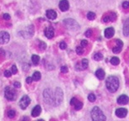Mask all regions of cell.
Masks as SVG:
<instances>
[{"instance_id": "cell-26", "label": "cell", "mask_w": 129, "mask_h": 121, "mask_svg": "<svg viewBox=\"0 0 129 121\" xmlns=\"http://www.w3.org/2000/svg\"><path fill=\"white\" fill-rule=\"evenodd\" d=\"M15 114H16V113H15V111L13 110V109H9L7 113V115L9 119H14L15 117Z\"/></svg>"}, {"instance_id": "cell-17", "label": "cell", "mask_w": 129, "mask_h": 121, "mask_svg": "<svg viewBox=\"0 0 129 121\" xmlns=\"http://www.w3.org/2000/svg\"><path fill=\"white\" fill-rule=\"evenodd\" d=\"M116 42H117V45L115 47H113L112 51L114 53H119L121 50V49H122L123 43L121 40H116Z\"/></svg>"}, {"instance_id": "cell-25", "label": "cell", "mask_w": 129, "mask_h": 121, "mask_svg": "<svg viewBox=\"0 0 129 121\" xmlns=\"http://www.w3.org/2000/svg\"><path fill=\"white\" fill-rule=\"evenodd\" d=\"M111 63L114 66H117L119 65V63H120V59H119L118 57H112L111 59Z\"/></svg>"}, {"instance_id": "cell-35", "label": "cell", "mask_w": 129, "mask_h": 121, "mask_svg": "<svg viewBox=\"0 0 129 121\" xmlns=\"http://www.w3.org/2000/svg\"><path fill=\"white\" fill-rule=\"evenodd\" d=\"M4 77H11V75H12V72H11L10 71H8V70H6V71H4Z\"/></svg>"}, {"instance_id": "cell-1", "label": "cell", "mask_w": 129, "mask_h": 121, "mask_svg": "<svg viewBox=\"0 0 129 121\" xmlns=\"http://www.w3.org/2000/svg\"><path fill=\"white\" fill-rule=\"evenodd\" d=\"M106 88L110 92H117L119 88V79L115 76H110L107 77L106 82Z\"/></svg>"}, {"instance_id": "cell-18", "label": "cell", "mask_w": 129, "mask_h": 121, "mask_svg": "<svg viewBox=\"0 0 129 121\" xmlns=\"http://www.w3.org/2000/svg\"><path fill=\"white\" fill-rule=\"evenodd\" d=\"M46 14H47V17L49 20H53L57 18V13H56V11L53 10V9H48V10L47 11V13H46Z\"/></svg>"}, {"instance_id": "cell-33", "label": "cell", "mask_w": 129, "mask_h": 121, "mask_svg": "<svg viewBox=\"0 0 129 121\" xmlns=\"http://www.w3.org/2000/svg\"><path fill=\"white\" fill-rule=\"evenodd\" d=\"M59 47H60L61 49H62V50H64V49L67 48V44H66L64 41H62V42H61L60 44H59Z\"/></svg>"}, {"instance_id": "cell-41", "label": "cell", "mask_w": 129, "mask_h": 121, "mask_svg": "<svg viewBox=\"0 0 129 121\" xmlns=\"http://www.w3.org/2000/svg\"><path fill=\"white\" fill-rule=\"evenodd\" d=\"M32 81H33V78H32V77H28L27 78H26V82H27L28 84L31 83V82H32Z\"/></svg>"}, {"instance_id": "cell-11", "label": "cell", "mask_w": 129, "mask_h": 121, "mask_svg": "<svg viewBox=\"0 0 129 121\" xmlns=\"http://www.w3.org/2000/svg\"><path fill=\"white\" fill-rule=\"evenodd\" d=\"M9 40V34L8 32L2 31L0 32V44L4 45L7 44Z\"/></svg>"}, {"instance_id": "cell-34", "label": "cell", "mask_w": 129, "mask_h": 121, "mask_svg": "<svg viewBox=\"0 0 129 121\" xmlns=\"http://www.w3.org/2000/svg\"><path fill=\"white\" fill-rule=\"evenodd\" d=\"M61 71H62V73H67L68 71V67H66V66H62V67H61Z\"/></svg>"}, {"instance_id": "cell-21", "label": "cell", "mask_w": 129, "mask_h": 121, "mask_svg": "<svg viewBox=\"0 0 129 121\" xmlns=\"http://www.w3.org/2000/svg\"><path fill=\"white\" fill-rule=\"evenodd\" d=\"M41 112V108L40 105H36L31 111V115L33 117H37L39 116V114Z\"/></svg>"}, {"instance_id": "cell-14", "label": "cell", "mask_w": 129, "mask_h": 121, "mask_svg": "<svg viewBox=\"0 0 129 121\" xmlns=\"http://www.w3.org/2000/svg\"><path fill=\"white\" fill-rule=\"evenodd\" d=\"M115 20H116L115 13H109V14H106L105 16L103 17V22L104 23H108L110 21H114Z\"/></svg>"}, {"instance_id": "cell-28", "label": "cell", "mask_w": 129, "mask_h": 121, "mask_svg": "<svg viewBox=\"0 0 129 121\" xmlns=\"http://www.w3.org/2000/svg\"><path fill=\"white\" fill-rule=\"evenodd\" d=\"M87 19L90 20H93L95 19V14L93 12H89L88 14H87Z\"/></svg>"}, {"instance_id": "cell-43", "label": "cell", "mask_w": 129, "mask_h": 121, "mask_svg": "<svg viewBox=\"0 0 129 121\" xmlns=\"http://www.w3.org/2000/svg\"><path fill=\"white\" fill-rule=\"evenodd\" d=\"M37 121H44L43 120H37Z\"/></svg>"}, {"instance_id": "cell-40", "label": "cell", "mask_w": 129, "mask_h": 121, "mask_svg": "<svg viewBox=\"0 0 129 121\" xmlns=\"http://www.w3.org/2000/svg\"><path fill=\"white\" fill-rule=\"evenodd\" d=\"M14 87L16 88H20V87H21V84H20V82H15L14 83Z\"/></svg>"}, {"instance_id": "cell-5", "label": "cell", "mask_w": 129, "mask_h": 121, "mask_svg": "<svg viewBox=\"0 0 129 121\" xmlns=\"http://www.w3.org/2000/svg\"><path fill=\"white\" fill-rule=\"evenodd\" d=\"M4 96L9 101H14L17 97V92L14 88L11 87H6L4 89Z\"/></svg>"}, {"instance_id": "cell-23", "label": "cell", "mask_w": 129, "mask_h": 121, "mask_svg": "<svg viewBox=\"0 0 129 121\" xmlns=\"http://www.w3.org/2000/svg\"><path fill=\"white\" fill-rule=\"evenodd\" d=\"M31 61L35 66L38 65L40 62V56H37V55H33V56H31Z\"/></svg>"}, {"instance_id": "cell-22", "label": "cell", "mask_w": 129, "mask_h": 121, "mask_svg": "<svg viewBox=\"0 0 129 121\" xmlns=\"http://www.w3.org/2000/svg\"><path fill=\"white\" fill-rule=\"evenodd\" d=\"M105 71H104L103 69H98L97 71H95V76L97 77L98 79H100V80H103L104 78H105Z\"/></svg>"}, {"instance_id": "cell-20", "label": "cell", "mask_w": 129, "mask_h": 121, "mask_svg": "<svg viewBox=\"0 0 129 121\" xmlns=\"http://www.w3.org/2000/svg\"><path fill=\"white\" fill-rule=\"evenodd\" d=\"M123 34L125 36H129V18L124 22V24H123Z\"/></svg>"}, {"instance_id": "cell-7", "label": "cell", "mask_w": 129, "mask_h": 121, "mask_svg": "<svg viewBox=\"0 0 129 121\" xmlns=\"http://www.w3.org/2000/svg\"><path fill=\"white\" fill-rule=\"evenodd\" d=\"M20 35H22L24 38H30V37L33 36V35H34V26L33 25L28 26L25 30L20 31Z\"/></svg>"}, {"instance_id": "cell-19", "label": "cell", "mask_w": 129, "mask_h": 121, "mask_svg": "<svg viewBox=\"0 0 129 121\" xmlns=\"http://www.w3.org/2000/svg\"><path fill=\"white\" fill-rule=\"evenodd\" d=\"M114 33H115V30L112 27H109L105 30V36L108 39L112 37L114 35Z\"/></svg>"}, {"instance_id": "cell-39", "label": "cell", "mask_w": 129, "mask_h": 121, "mask_svg": "<svg viewBox=\"0 0 129 121\" xmlns=\"http://www.w3.org/2000/svg\"><path fill=\"white\" fill-rule=\"evenodd\" d=\"M3 20H10V15H9V14H3Z\"/></svg>"}, {"instance_id": "cell-2", "label": "cell", "mask_w": 129, "mask_h": 121, "mask_svg": "<svg viewBox=\"0 0 129 121\" xmlns=\"http://www.w3.org/2000/svg\"><path fill=\"white\" fill-rule=\"evenodd\" d=\"M92 121H106V118L102 110L97 106L94 107L90 111Z\"/></svg>"}, {"instance_id": "cell-10", "label": "cell", "mask_w": 129, "mask_h": 121, "mask_svg": "<svg viewBox=\"0 0 129 121\" xmlns=\"http://www.w3.org/2000/svg\"><path fill=\"white\" fill-rule=\"evenodd\" d=\"M88 65H89V61L87 59H83L81 60L80 63H77L75 66L76 67V70L77 71H83V70H85L87 67H88Z\"/></svg>"}, {"instance_id": "cell-24", "label": "cell", "mask_w": 129, "mask_h": 121, "mask_svg": "<svg viewBox=\"0 0 129 121\" xmlns=\"http://www.w3.org/2000/svg\"><path fill=\"white\" fill-rule=\"evenodd\" d=\"M41 77V75L39 71H35L34 72L33 76H32V78H33V81H39Z\"/></svg>"}, {"instance_id": "cell-30", "label": "cell", "mask_w": 129, "mask_h": 121, "mask_svg": "<svg viewBox=\"0 0 129 121\" xmlns=\"http://www.w3.org/2000/svg\"><path fill=\"white\" fill-rule=\"evenodd\" d=\"M88 99H89V101L90 102H94L95 101V99H96V97H95V95H94V93H90V94H89V96H88Z\"/></svg>"}, {"instance_id": "cell-9", "label": "cell", "mask_w": 129, "mask_h": 121, "mask_svg": "<svg viewBox=\"0 0 129 121\" xmlns=\"http://www.w3.org/2000/svg\"><path fill=\"white\" fill-rule=\"evenodd\" d=\"M70 104L73 106L75 109V110H80L83 108V103L77 99L76 98H73L70 100Z\"/></svg>"}, {"instance_id": "cell-36", "label": "cell", "mask_w": 129, "mask_h": 121, "mask_svg": "<svg viewBox=\"0 0 129 121\" xmlns=\"http://www.w3.org/2000/svg\"><path fill=\"white\" fill-rule=\"evenodd\" d=\"M122 7L124 8V9H129V1L123 2V3H122Z\"/></svg>"}, {"instance_id": "cell-27", "label": "cell", "mask_w": 129, "mask_h": 121, "mask_svg": "<svg viewBox=\"0 0 129 121\" xmlns=\"http://www.w3.org/2000/svg\"><path fill=\"white\" fill-rule=\"evenodd\" d=\"M102 58H103V55L100 52H97L94 55V59L95 60H100Z\"/></svg>"}, {"instance_id": "cell-38", "label": "cell", "mask_w": 129, "mask_h": 121, "mask_svg": "<svg viewBox=\"0 0 129 121\" xmlns=\"http://www.w3.org/2000/svg\"><path fill=\"white\" fill-rule=\"evenodd\" d=\"M84 35H85V36H86V37H90L91 35H92V30H88L86 32H85Z\"/></svg>"}, {"instance_id": "cell-29", "label": "cell", "mask_w": 129, "mask_h": 121, "mask_svg": "<svg viewBox=\"0 0 129 121\" xmlns=\"http://www.w3.org/2000/svg\"><path fill=\"white\" fill-rule=\"evenodd\" d=\"M39 48L41 50H46V48H47V44L44 43L43 41H39Z\"/></svg>"}, {"instance_id": "cell-12", "label": "cell", "mask_w": 129, "mask_h": 121, "mask_svg": "<svg viewBox=\"0 0 129 121\" xmlns=\"http://www.w3.org/2000/svg\"><path fill=\"white\" fill-rule=\"evenodd\" d=\"M128 114V110L124 108H120L116 110V115L118 118H125Z\"/></svg>"}, {"instance_id": "cell-3", "label": "cell", "mask_w": 129, "mask_h": 121, "mask_svg": "<svg viewBox=\"0 0 129 121\" xmlns=\"http://www.w3.org/2000/svg\"><path fill=\"white\" fill-rule=\"evenodd\" d=\"M43 98L45 102L49 105L56 106V102H55V93L51 88H47L43 91Z\"/></svg>"}, {"instance_id": "cell-13", "label": "cell", "mask_w": 129, "mask_h": 121, "mask_svg": "<svg viewBox=\"0 0 129 121\" xmlns=\"http://www.w3.org/2000/svg\"><path fill=\"white\" fill-rule=\"evenodd\" d=\"M44 34H45V36L48 39H52V38L54 36V29L51 26H48L44 30Z\"/></svg>"}, {"instance_id": "cell-31", "label": "cell", "mask_w": 129, "mask_h": 121, "mask_svg": "<svg viewBox=\"0 0 129 121\" xmlns=\"http://www.w3.org/2000/svg\"><path fill=\"white\" fill-rule=\"evenodd\" d=\"M76 53H77L78 55H82L83 53V49L82 46H78L77 48H76Z\"/></svg>"}, {"instance_id": "cell-8", "label": "cell", "mask_w": 129, "mask_h": 121, "mask_svg": "<svg viewBox=\"0 0 129 121\" xmlns=\"http://www.w3.org/2000/svg\"><path fill=\"white\" fill-rule=\"evenodd\" d=\"M30 98H29V96L24 95L21 98H20L19 104H20V107L22 109H25L26 108L30 105Z\"/></svg>"}, {"instance_id": "cell-4", "label": "cell", "mask_w": 129, "mask_h": 121, "mask_svg": "<svg viewBox=\"0 0 129 121\" xmlns=\"http://www.w3.org/2000/svg\"><path fill=\"white\" fill-rule=\"evenodd\" d=\"M63 24L67 27V29L76 31L79 29V24L73 19H66L63 20Z\"/></svg>"}, {"instance_id": "cell-15", "label": "cell", "mask_w": 129, "mask_h": 121, "mask_svg": "<svg viewBox=\"0 0 129 121\" xmlns=\"http://www.w3.org/2000/svg\"><path fill=\"white\" fill-rule=\"evenodd\" d=\"M129 102V98L127 95H121L117 98V103L120 105H126Z\"/></svg>"}, {"instance_id": "cell-6", "label": "cell", "mask_w": 129, "mask_h": 121, "mask_svg": "<svg viewBox=\"0 0 129 121\" xmlns=\"http://www.w3.org/2000/svg\"><path fill=\"white\" fill-rule=\"evenodd\" d=\"M55 93V102H56V106L59 105L62 103V99H63V92L60 88H56L54 91Z\"/></svg>"}, {"instance_id": "cell-42", "label": "cell", "mask_w": 129, "mask_h": 121, "mask_svg": "<svg viewBox=\"0 0 129 121\" xmlns=\"http://www.w3.org/2000/svg\"><path fill=\"white\" fill-rule=\"evenodd\" d=\"M21 121H30V119L28 118L27 116H24L23 118L21 119Z\"/></svg>"}, {"instance_id": "cell-37", "label": "cell", "mask_w": 129, "mask_h": 121, "mask_svg": "<svg viewBox=\"0 0 129 121\" xmlns=\"http://www.w3.org/2000/svg\"><path fill=\"white\" fill-rule=\"evenodd\" d=\"M87 45H88V41L85 40H81V46H82V47H86Z\"/></svg>"}, {"instance_id": "cell-32", "label": "cell", "mask_w": 129, "mask_h": 121, "mask_svg": "<svg viewBox=\"0 0 129 121\" xmlns=\"http://www.w3.org/2000/svg\"><path fill=\"white\" fill-rule=\"evenodd\" d=\"M10 71L12 72V74H16L17 71H18V69H17L16 66H15V65H13L12 67H11Z\"/></svg>"}, {"instance_id": "cell-16", "label": "cell", "mask_w": 129, "mask_h": 121, "mask_svg": "<svg viewBox=\"0 0 129 121\" xmlns=\"http://www.w3.org/2000/svg\"><path fill=\"white\" fill-rule=\"evenodd\" d=\"M59 9L63 12L67 11L69 9V3L68 0H61L59 3Z\"/></svg>"}]
</instances>
